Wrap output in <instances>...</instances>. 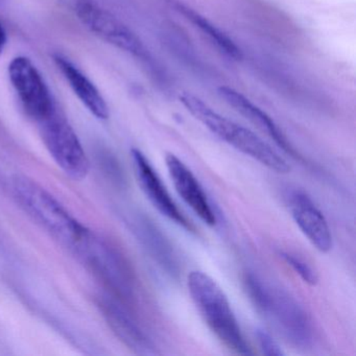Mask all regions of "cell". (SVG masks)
<instances>
[{
	"mask_svg": "<svg viewBox=\"0 0 356 356\" xmlns=\"http://www.w3.org/2000/svg\"><path fill=\"white\" fill-rule=\"evenodd\" d=\"M243 286L256 310L287 343L300 349L312 345L314 332L312 320L291 293L251 272L243 276Z\"/></svg>",
	"mask_w": 356,
	"mask_h": 356,
	"instance_id": "1",
	"label": "cell"
},
{
	"mask_svg": "<svg viewBox=\"0 0 356 356\" xmlns=\"http://www.w3.org/2000/svg\"><path fill=\"white\" fill-rule=\"evenodd\" d=\"M12 188L18 203L39 226L70 251L76 249L88 230L86 226L33 179L17 175L12 181Z\"/></svg>",
	"mask_w": 356,
	"mask_h": 356,
	"instance_id": "2",
	"label": "cell"
},
{
	"mask_svg": "<svg viewBox=\"0 0 356 356\" xmlns=\"http://www.w3.org/2000/svg\"><path fill=\"white\" fill-rule=\"evenodd\" d=\"M187 287L202 318L216 337L234 353L253 354L241 332L228 297L216 281L201 270H191L187 276Z\"/></svg>",
	"mask_w": 356,
	"mask_h": 356,
	"instance_id": "3",
	"label": "cell"
},
{
	"mask_svg": "<svg viewBox=\"0 0 356 356\" xmlns=\"http://www.w3.org/2000/svg\"><path fill=\"white\" fill-rule=\"evenodd\" d=\"M180 102L195 120L237 151L279 174H287L291 170L286 160L253 131L220 115L205 102L191 93H182Z\"/></svg>",
	"mask_w": 356,
	"mask_h": 356,
	"instance_id": "4",
	"label": "cell"
},
{
	"mask_svg": "<svg viewBox=\"0 0 356 356\" xmlns=\"http://www.w3.org/2000/svg\"><path fill=\"white\" fill-rule=\"evenodd\" d=\"M72 253L107 285L120 301H134L137 289L134 272L122 252L109 241L88 229Z\"/></svg>",
	"mask_w": 356,
	"mask_h": 356,
	"instance_id": "5",
	"label": "cell"
},
{
	"mask_svg": "<svg viewBox=\"0 0 356 356\" xmlns=\"http://www.w3.org/2000/svg\"><path fill=\"white\" fill-rule=\"evenodd\" d=\"M38 124L43 143L57 165L74 180L84 179L90 170V161L65 116L58 109Z\"/></svg>",
	"mask_w": 356,
	"mask_h": 356,
	"instance_id": "6",
	"label": "cell"
},
{
	"mask_svg": "<svg viewBox=\"0 0 356 356\" xmlns=\"http://www.w3.org/2000/svg\"><path fill=\"white\" fill-rule=\"evenodd\" d=\"M82 22L85 28L105 42L135 56L147 57L140 39L113 14L103 9L95 0H60Z\"/></svg>",
	"mask_w": 356,
	"mask_h": 356,
	"instance_id": "7",
	"label": "cell"
},
{
	"mask_svg": "<svg viewBox=\"0 0 356 356\" xmlns=\"http://www.w3.org/2000/svg\"><path fill=\"white\" fill-rule=\"evenodd\" d=\"M8 72L12 86L29 118L39 124L57 111V105L44 79L29 58H14Z\"/></svg>",
	"mask_w": 356,
	"mask_h": 356,
	"instance_id": "8",
	"label": "cell"
},
{
	"mask_svg": "<svg viewBox=\"0 0 356 356\" xmlns=\"http://www.w3.org/2000/svg\"><path fill=\"white\" fill-rule=\"evenodd\" d=\"M97 305L112 332L131 351L139 355H155L158 353L155 343L134 316L122 305V301L113 298L101 297Z\"/></svg>",
	"mask_w": 356,
	"mask_h": 356,
	"instance_id": "9",
	"label": "cell"
},
{
	"mask_svg": "<svg viewBox=\"0 0 356 356\" xmlns=\"http://www.w3.org/2000/svg\"><path fill=\"white\" fill-rule=\"evenodd\" d=\"M131 156H132L133 168H134L137 181L152 205L162 216H165L175 224L182 227L189 232H193V225L183 216L145 154L139 149H133L131 151Z\"/></svg>",
	"mask_w": 356,
	"mask_h": 356,
	"instance_id": "10",
	"label": "cell"
},
{
	"mask_svg": "<svg viewBox=\"0 0 356 356\" xmlns=\"http://www.w3.org/2000/svg\"><path fill=\"white\" fill-rule=\"evenodd\" d=\"M291 216L308 241L322 253L332 248V235L324 214L316 207L312 197L301 191H293L287 195Z\"/></svg>",
	"mask_w": 356,
	"mask_h": 356,
	"instance_id": "11",
	"label": "cell"
},
{
	"mask_svg": "<svg viewBox=\"0 0 356 356\" xmlns=\"http://www.w3.org/2000/svg\"><path fill=\"white\" fill-rule=\"evenodd\" d=\"M128 224L137 241L157 266L170 276H178L180 266L176 252L157 225L141 213L133 214Z\"/></svg>",
	"mask_w": 356,
	"mask_h": 356,
	"instance_id": "12",
	"label": "cell"
},
{
	"mask_svg": "<svg viewBox=\"0 0 356 356\" xmlns=\"http://www.w3.org/2000/svg\"><path fill=\"white\" fill-rule=\"evenodd\" d=\"M166 168L181 199L208 226L216 224V216L203 187L182 160L172 153L166 154Z\"/></svg>",
	"mask_w": 356,
	"mask_h": 356,
	"instance_id": "13",
	"label": "cell"
},
{
	"mask_svg": "<svg viewBox=\"0 0 356 356\" xmlns=\"http://www.w3.org/2000/svg\"><path fill=\"white\" fill-rule=\"evenodd\" d=\"M218 95L235 111L238 112L241 115L247 118L250 122L260 129L262 132L268 134L285 153L289 154L296 159H302L301 156L296 151L295 147L291 145L284 133L277 126L273 118H270L264 110L254 105L245 95L237 92L236 90L228 86L220 87Z\"/></svg>",
	"mask_w": 356,
	"mask_h": 356,
	"instance_id": "14",
	"label": "cell"
},
{
	"mask_svg": "<svg viewBox=\"0 0 356 356\" xmlns=\"http://www.w3.org/2000/svg\"><path fill=\"white\" fill-rule=\"evenodd\" d=\"M53 57L56 65L61 70L64 78L83 105L99 120H108L109 108L95 85L70 59L61 54H55Z\"/></svg>",
	"mask_w": 356,
	"mask_h": 356,
	"instance_id": "15",
	"label": "cell"
},
{
	"mask_svg": "<svg viewBox=\"0 0 356 356\" xmlns=\"http://www.w3.org/2000/svg\"><path fill=\"white\" fill-rule=\"evenodd\" d=\"M177 12L184 16L188 22H191L195 28L199 29L207 38L211 41L216 47L224 53L227 57L235 61H241L243 59V53L241 49L235 44L232 39L229 38L226 34L220 29L216 28L213 24L206 19L203 16L200 15L197 12L193 11L191 8L183 5L181 3H172Z\"/></svg>",
	"mask_w": 356,
	"mask_h": 356,
	"instance_id": "16",
	"label": "cell"
},
{
	"mask_svg": "<svg viewBox=\"0 0 356 356\" xmlns=\"http://www.w3.org/2000/svg\"><path fill=\"white\" fill-rule=\"evenodd\" d=\"M280 256L282 259L295 270L296 274L299 275L300 278L309 285H316L318 283V278L316 273L312 270V266L304 261L299 256L291 253V252H280Z\"/></svg>",
	"mask_w": 356,
	"mask_h": 356,
	"instance_id": "17",
	"label": "cell"
},
{
	"mask_svg": "<svg viewBox=\"0 0 356 356\" xmlns=\"http://www.w3.org/2000/svg\"><path fill=\"white\" fill-rule=\"evenodd\" d=\"M255 334L262 353L268 356H282L284 354L279 343L273 339L270 333L262 329H257Z\"/></svg>",
	"mask_w": 356,
	"mask_h": 356,
	"instance_id": "18",
	"label": "cell"
},
{
	"mask_svg": "<svg viewBox=\"0 0 356 356\" xmlns=\"http://www.w3.org/2000/svg\"><path fill=\"white\" fill-rule=\"evenodd\" d=\"M8 42V35L6 32L5 28L3 24H0V55L3 54V49H5L6 45Z\"/></svg>",
	"mask_w": 356,
	"mask_h": 356,
	"instance_id": "19",
	"label": "cell"
},
{
	"mask_svg": "<svg viewBox=\"0 0 356 356\" xmlns=\"http://www.w3.org/2000/svg\"><path fill=\"white\" fill-rule=\"evenodd\" d=\"M1 1H3V0H0V3H1Z\"/></svg>",
	"mask_w": 356,
	"mask_h": 356,
	"instance_id": "20",
	"label": "cell"
}]
</instances>
